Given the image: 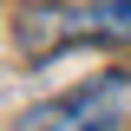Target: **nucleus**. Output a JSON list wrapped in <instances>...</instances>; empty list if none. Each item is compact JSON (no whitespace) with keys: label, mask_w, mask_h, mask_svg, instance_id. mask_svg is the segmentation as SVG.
<instances>
[{"label":"nucleus","mask_w":131,"mask_h":131,"mask_svg":"<svg viewBox=\"0 0 131 131\" xmlns=\"http://www.w3.org/2000/svg\"><path fill=\"white\" fill-rule=\"evenodd\" d=\"M72 39L131 46V0H26L20 7V46L33 59H52Z\"/></svg>","instance_id":"obj_1"},{"label":"nucleus","mask_w":131,"mask_h":131,"mask_svg":"<svg viewBox=\"0 0 131 131\" xmlns=\"http://www.w3.org/2000/svg\"><path fill=\"white\" fill-rule=\"evenodd\" d=\"M125 118H131V79L125 72H98L79 92L20 112L7 131H125Z\"/></svg>","instance_id":"obj_2"}]
</instances>
